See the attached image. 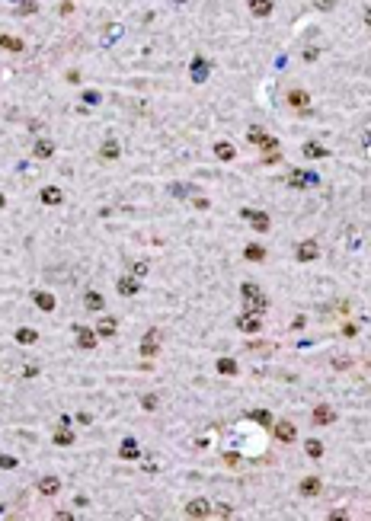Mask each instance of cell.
<instances>
[{"mask_svg": "<svg viewBox=\"0 0 371 521\" xmlns=\"http://www.w3.org/2000/svg\"><path fill=\"white\" fill-rule=\"evenodd\" d=\"M240 294H243V301H247V310H256V314H263L266 307H269V301H266V294L256 288L253 282H247L243 288H240Z\"/></svg>", "mask_w": 371, "mask_h": 521, "instance_id": "obj_1", "label": "cell"}, {"mask_svg": "<svg viewBox=\"0 0 371 521\" xmlns=\"http://www.w3.org/2000/svg\"><path fill=\"white\" fill-rule=\"evenodd\" d=\"M237 330L240 333H250V336L259 333V330H263V314H256V310H243V314L237 317Z\"/></svg>", "mask_w": 371, "mask_h": 521, "instance_id": "obj_2", "label": "cell"}, {"mask_svg": "<svg viewBox=\"0 0 371 521\" xmlns=\"http://www.w3.org/2000/svg\"><path fill=\"white\" fill-rule=\"evenodd\" d=\"M272 432H275V438H278V441H285V445H291L294 438H298V429H294V422H288V419L272 422Z\"/></svg>", "mask_w": 371, "mask_h": 521, "instance_id": "obj_3", "label": "cell"}, {"mask_svg": "<svg viewBox=\"0 0 371 521\" xmlns=\"http://www.w3.org/2000/svg\"><path fill=\"white\" fill-rule=\"evenodd\" d=\"M186 518H211V502L208 499H192V502H186Z\"/></svg>", "mask_w": 371, "mask_h": 521, "instance_id": "obj_4", "label": "cell"}, {"mask_svg": "<svg viewBox=\"0 0 371 521\" xmlns=\"http://www.w3.org/2000/svg\"><path fill=\"white\" fill-rule=\"evenodd\" d=\"M317 173H304V169H291L288 173V185H294V189H307V185H317Z\"/></svg>", "mask_w": 371, "mask_h": 521, "instance_id": "obj_5", "label": "cell"}, {"mask_svg": "<svg viewBox=\"0 0 371 521\" xmlns=\"http://www.w3.org/2000/svg\"><path fill=\"white\" fill-rule=\"evenodd\" d=\"M310 422H314V425H333V422H336V409L326 406V403H320V406H314V413H310Z\"/></svg>", "mask_w": 371, "mask_h": 521, "instance_id": "obj_6", "label": "cell"}, {"mask_svg": "<svg viewBox=\"0 0 371 521\" xmlns=\"http://www.w3.org/2000/svg\"><path fill=\"white\" fill-rule=\"evenodd\" d=\"M240 215L247 218V221H253V230H259V234H266V230H269V215H266V211H253V208H240Z\"/></svg>", "mask_w": 371, "mask_h": 521, "instance_id": "obj_7", "label": "cell"}, {"mask_svg": "<svg viewBox=\"0 0 371 521\" xmlns=\"http://www.w3.org/2000/svg\"><path fill=\"white\" fill-rule=\"evenodd\" d=\"M141 355H144V358H154V355H160V333H157V330H147L144 342H141Z\"/></svg>", "mask_w": 371, "mask_h": 521, "instance_id": "obj_8", "label": "cell"}, {"mask_svg": "<svg viewBox=\"0 0 371 521\" xmlns=\"http://www.w3.org/2000/svg\"><path fill=\"white\" fill-rule=\"evenodd\" d=\"M320 256V246L314 240H301L298 243V262H314Z\"/></svg>", "mask_w": 371, "mask_h": 521, "instance_id": "obj_9", "label": "cell"}, {"mask_svg": "<svg viewBox=\"0 0 371 521\" xmlns=\"http://www.w3.org/2000/svg\"><path fill=\"white\" fill-rule=\"evenodd\" d=\"M116 291L122 294V298H132V294L141 291V285H138V278H135V275H122V278H118V285H116Z\"/></svg>", "mask_w": 371, "mask_h": 521, "instance_id": "obj_10", "label": "cell"}, {"mask_svg": "<svg viewBox=\"0 0 371 521\" xmlns=\"http://www.w3.org/2000/svg\"><path fill=\"white\" fill-rule=\"evenodd\" d=\"M32 301H35V307H39L42 314H51L54 307H58L54 294H48V291H35V294H32Z\"/></svg>", "mask_w": 371, "mask_h": 521, "instance_id": "obj_11", "label": "cell"}, {"mask_svg": "<svg viewBox=\"0 0 371 521\" xmlns=\"http://www.w3.org/2000/svg\"><path fill=\"white\" fill-rule=\"evenodd\" d=\"M138 454H141L138 441H135V438H122V445H118V457H122V460H135Z\"/></svg>", "mask_w": 371, "mask_h": 521, "instance_id": "obj_12", "label": "cell"}, {"mask_svg": "<svg viewBox=\"0 0 371 521\" xmlns=\"http://www.w3.org/2000/svg\"><path fill=\"white\" fill-rule=\"evenodd\" d=\"M285 102H288L291 109H301V112H304V109L310 106V96H307L304 90H291V93L285 96Z\"/></svg>", "mask_w": 371, "mask_h": 521, "instance_id": "obj_13", "label": "cell"}, {"mask_svg": "<svg viewBox=\"0 0 371 521\" xmlns=\"http://www.w3.org/2000/svg\"><path fill=\"white\" fill-rule=\"evenodd\" d=\"M39 492H42V496H58V492H61V480H58V476H42V480H39Z\"/></svg>", "mask_w": 371, "mask_h": 521, "instance_id": "obj_14", "label": "cell"}, {"mask_svg": "<svg viewBox=\"0 0 371 521\" xmlns=\"http://www.w3.org/2000/svg\"><path fill=\"white\" fill-rule=\"evenodd\" d=\"M116 330H118V323L112 320V317H100V323H96V336L109 339V336H116Z\"/></svg>", "mask_w": 371, "mask_h": 521, "instance_id": "obj_15", "label": "cell"}, {"mask_svg": "<svg viewBox=\"0 0 371 521\" xmlns=\"http://www.w3.org/2000/svg\"><path fill=\"white\" fill-rule=\"evenodd\" d=\"M96 330H86V326H77V342L80 349H96Z\"/></svg>", "mask_w": 371, "mask_h": 521, "instance_id": "obj_16", "label": "cell"}, {"mask_svg": "<svg viewBox=\"0 0 371 521\" xmlns=\"http://www.w3.org/2000/svg\"><path fill=\"white\" fill-rule=\"evenodd\" d=\"M84 307H86V310H93V314H100V310H106V301H102V294L86 291L84 294Z\"/></svg>", "mask_w": 371, "mask_h": 521, "instance_id": "obj_17", "label": "cell"}, {"mask_svg": "<svg viewBox=\"0 0 371 521\" xmlns=\"http://www.w3.org/2000/svg\"><path fill=\"white\" fill-rule=\"evenodd\" d=\"M250 141H253V144H259V147H266V151H269V147H275V138H272V134H266L263 128H250Z\"/></svg>", "mask_w": 371, "mask_h": 521, "instance_id": "obj_18", "label": "cell"}, {"mask_svg": "<svg viewBox=\"0 0 371 521\" xmlns=\"http://www.w3.org/2000/svg\"><path fill=\"white\" fill-rule=\"evenodd\" d=\"M298 489H301V496H317L320 489H323V483H320L317 476H304L301 480V486H298Z\"/></svg>", "mask_w": 371, "mask_h": 521, "instance_id": "obj_19", "label": "cell"}, {"mask_svg": "<svg viewBox=\"0 0 371 521\" xmlns=\"http://www.w3.org/2000/svg\"><path fill=\"white\" fill-rule=\"evenodd\" d=\"M215 157L227 163V160H234V157H237V151H234V144H227V141H218V144H215Z\"/></svg>", "mask_w": 371, "mask_h": 521, "instance_id": "obj_20", "label": "cell"}, {"mask_svg": "<svg viewBox=\"0 0 371 521\" xmlns=\"http://www.w3.org/2000/svg\"><path fill=\"white\" fill-rule=\"evenodd\" d=\"M35 339H39V333L32 330V326H19L16 330V342L19 345H35Z\"/></svg>", "mask_w": 371, "mask_h": 521, "instance_id": "obj_21", "label": "cell"}, {"mask_svg": "<svg viewBox=\"0 0 371 521\" xmlns=\"http://www.w3.org/2000/svg\"><path fill=\"white\" fill-rule=\"evenodd\" d=\"M61 189H58V185H45V189H42V202H45V205H61Z\"/></svg>", "mask_w": 371, "mask_h": 521, "instance_id": "obj_22", "label": "cell"}, {"mask_svg": "<svg viewBox=\"0 0 371 521\" xmlns=\"http://www.w3.org/2000/svg\"><path fill=\"white\" fill-rule=\"evenodd\" d=\"M100 157L102 160H118V141H102V147H100Z\"/></svg>", "mask_w": 371, "mask_h": 521, "instance_id": "obj_23", "label": "cell"}, {"mask_svg": "<svg viewBox=\"0 0 371 521\" xmlns=\"http://www.w3.org/2000/svg\"><path fill=\"white\" fill-rule=\"evenodd\" d=\"M51 153H54L51 141H35V147H32V157H39V160H48Z\"/></svg>", "mask_w": 371, "mask_h": 521, "instance_id": "obj_24", "label": "cell"}, {"mask_svg": "<svg viewBox=\"0 0 371 521\" xmlns=\"http://www.w3.org/2000/svg\"><path fill=\"white\" fill-rule=\"evenodd\" d=\"M250 13L253 16H269L272 13V0H250Z\"/></svg>", "mask_w": 371, "mask_h": 521, "instance_id": "obj_25", "label": "cell"}, {"mask_svg": "<svg viewBox=\"0 0 371 521\" xmlns=\"http://www.w3.org/2000/svg\"><path fill=\"white\" fill-rule=\"evenodd\" d=\"M243 256H247L250 262H263V259H266V246H259V243H250L247 250H243Z\"/></svg>", "mask_w": 371, "mask_h": 521, "instance_id": "obj_26", "label": "cell"}, {"mask_svg": "<svg viewBox=\"0 0 371 521\" xmlns=\"http://www.w3.org/2000/svg\"><path fill=\"white\" fill-rule=\"evenodd\" d=\"M205 74H208V61H205V58H195V64H192V80H195V84H202V80H205Z\"/></svg>", "mask_w": 371, "mask_h": 521, "instance_id": "obj_27", "label": "cell"}, {"mask_svg": "<svg viewBox=\"0 0 371 521\" xmlns=\"http://www.w3.org/2000/svg\"><path fill=\"white\" fill-rule=\"evenodd\" d=\"M304 157H310V160H320V157H326V147L314 144V141H307L304 144Z\"/></svg>", "mask_w": 371, "mask_h": 521, "instance_id": "obj_28", "label": "cell"}, {"mask_svg": "<svg viewBox=\"0 0 371 521\" xmlns=\"http://www.w3.org/2000/svg\"><path fill=\"white\" fill-rule=\"evenodd\" d=\"M304 451H307V457H320V454H323V441H320V438H307Z\"/></svg>", "mask_w": 371, "mask_h": 521, "instance_id": "obj_29", "label": "cell"}, {"mask_svg": "<svg viewBox=\"0 0 371 521\" xmlns=\"http://www.w3.org/2000/svg\"><path fill=\"white\" fill-rule=\"evenodd\" d=\"M250 419L259 422L263 429H266V425H272V413H269V409H253V413H250Z\"/></svg>", "mask_w": 371, "mask_h": 521, "instance_id": "obj_30", "label": "cell"}, {"mask_svg": "<svg viewBox=\"0 0 371 521\" xmlns=\"http://www.w3.org/2000/svg\"><path fill=\"white\" fill-rule=\"evenodd\" d=\"M0 48H7V51H23V42L13 35H0Z\"/></svg>", "mask_w": 371, "mask_h": 521, "instance_id": "obj_31", "label": "cell"}, {"mask_svg": "<svg viewBox=\"0 0 371 521\" xmlns=\"http://www.w3.org/2000/svg\"><path fill=\"white\" fill-rule=\"evenodd\" d=\"M54 445H61V448H70V445H74V432H67V429L54 432Z\"/></svg>", "mask_w": 371, "mask_h": 521, "instance_id": "obj_32", "label": "cell"}, {"mask_svg": "<svg viewBox=\"0 0 371 521\" xmlns=\"http://www.w3.org/2000/svg\"><path fill=\"white\" fill-rule=\"evenodd\" d=\"M218 371H221V374H237V361L234 358H218Z\"/></svg>", "mask_w": 371, "mask_h": 521, "instance_id": "obj_33", "label": "cell"}, {"mask_svg": "<svg viewBox=\"0 0 371 521\" xmlns=\"http://www.w3.org/2000/svg\"><path fill=\"white\" fill-rule=\"evenodd\" d=\"M278 160H282V153H278L275 147H269V151L263 153V163H269V167H272V163H278Z\"/></svg>", "mask_w": 371, "mask_h": 521, "instance_id": "obj_34", "label": "cell"}, {"mask_svg": "<svg viewBox=\"0 0 371 521\" xmlns=\"http://www.w3.org/2000/svg\"><path fill=\"white\" fill-rule=\"evenodd\" d=\"M0 467H3V470H13V467H16V457H13V454H0Z\"/></svg>", "mask_w": 371, "mask_h": 521, "instance_id": "obj_35", "label": "cell"}, {"mask_svg": "<svg viewBox=\"0 0 371 521\" xmlns=\"http://www.w3.org/2000/svg\"><path fill=\"white\" fill-rule=\"evenodd\" d=\"M147 269H151L147 262H135V266H132V275H147Z\"/></svg>", "mask_w": 371, "mask_h": 521, "instance_id": "obj_36", "label": "cell"}, {"mask_svg": "<svg viewBox=\"0 0 371 521\" xmlns=\"http://www.w3.org/2000/svg\"><path fill=\"white\" fill-rule=\"evenodd\" d=\"M35 7H39V3H35V0H26L23 7H19V13H35Z\"/></svg>", "mask_w": 371, "mask_h": 521, "instance_id": "obj_37", "label": "cell"}, {"mask_svg": "<svg viewBox=\"0 0 371 521\" xmlns=\"http://www.w3.org/2000/svg\"><path fill=\"white\" fill-rule=\"evenodd\" d=\"M84 102H90V106H96V102H100V93H84Z\"/></svg>", "mask_w": 371, "mask_h": 521, "instance_id": "obj_38", "label": "cell"}, {"mask_svg": "<svg viewBox=\"0 0 371 521\" xmlns=\"http://www.w3.org/2000/svg\"><path fill=\"white\" fill-rule=\"evenodd\" d=\"M144 409H157V397L151 393V397H144Z\"/></svg>", "mask_w": 371, "mask_h": 521, "instance_id": "obj_39", "label": "cell"}, {"mask_svg": "<svg viewBox=\"0 0 371 521\" xmlns=\"http://www.w3.org/2000/svg\"><path fill=\"white\" fill-rule=\"evenodd\" d=\"M77 422H80V425H90L93 416H90V413H77Z\"/></svg>", "mask_w": 371, "mask_h": 521, "instance_id": "obj_40", "label": "cell"}, {"mask_svg": "<svg viewBox=\"0 0 371 521\" xmlns=\"http://www.w3.org/2000/svg\"><path fill=\"white\" fill-rule=\"evenodd\" d=\"M314 3H317L320 10H333V3H336V0H314Z\"/></svg>", "mask_w": 371, "mask_h": 521, "instance_id": "obj_41", "label": "cell"}, {"mask_svg": "<svg viewBox=\"0 0 371 521\" xmlns=\"http://www.w3.org/2000/svg\"><path fill=\"white\" fill-rule=\"evenodd\" d=\"M365 23H368V26H371V7H368V10H365Z\"/></svg>", "mask_w": 371, "mask_h": 521, "instance_id": "obj_42", "label": "cell"}, {"mask_svg": "<svg viewBox=\"0 0 371 521\" xmlns=\"http://www.w3.org/2000/svg\"><path fill=\"white\" fill-rule=\"evenodd\" d=\"M3 205H7V199H3V195H0V208H3Z\"/></svg>", "mask_w": 371, "mask_h": 521, "instance_id": "obj_43", "label": "cell"}]
</instances>
